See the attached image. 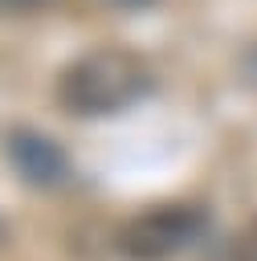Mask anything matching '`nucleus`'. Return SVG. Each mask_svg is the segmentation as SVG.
<instances>
[{
	"label": "nucleus",
	"instance_id": "obj_1",
	"mask_svg": "<svg viewBox=\"0 0 257 261\" xmlns=\"http://www.w3.org/2000/svg\"><path fill=\"white\" fill-rule=\"evenodd\" d=\"M151 90V69L135 49L98 45L78 53L53 82V98L73 118H102L135 106Z\"/></svg>",
	"mask_w": 257,
	"mask_h": 261
},
{
	"label": "nucleus",
	"instance_id": "obj_2",
	"mask_svg": "<svg viewBox=\"0 0 257 261\" xmlns=\"http://www.w3.org/2000/svg\"><path fill=\"white\" fill-rule=\"evenodd\" d=\"M208 228V208L204 204H155L131 216L118 228V253L126 261H171L188 245H196Z\"/></svg>",
	"mask_w": 257,
	"mask_h": 261
},
{
	"label": "nucleus",
	"instance_id": "obj_3",
	"mask_svg": "<svg viewBox=\"0 0 257 261\" xmlns=\"http://www.w3.org/2000/svg\"><path fill=\"white\" fill-rule=\"evenodd\" d=\"M4 155L12 171L33 188H57L69 175V155L57 139L41 135L37 126H12L4 135Z\"/></svg>",
	"mask_w": 257,
	"mask_h": 261
},
{
	"label": "nucleus",
	"instance_id": "obj_4",
	"mask_svg": "<svg viewBox=\"0 0 257 261\" xmlns=\"http://www.w3.org/2000/svg\"><path fill=\"white\" fill-rule=\"evenodd\" d=\"M49 0H0V12L8 16H24V12H41Z\"/></svg>",
	"mask_w": 257,
	"mask_h": 261
},
{
	"label": "nucleus",
	"instance_id": "obj_5",
	"mask_svg": "<svg viewBox=\"0 0 257 261\" xmlns=\"http://www.w3.org/2000/svg\"><path fill=\"white\" fill-rule=\"evenodd\" d=\"M237 261H257V220L245 228V237L237 245Z\"/></svg>",
	"mask_w": 257,
	"mask_h": 261
},
{
	"label": "nucleus",
	"instance_id": "obj_6",
	"mask_svg": "<svg viewBox=\"0 0 257 261\" xmlns=\"http://www.w3.org/2000/svg\"><path fill=\"white\" fill-rule=\"evenodd\" d=\"M90 4L114 8V12H135V8H147V4H155V0H90Z\"/></svg>",
	"mask_w": 257,
	"mask_h": 261
},
{
	"label": "nucleus",
	"instance_id": "obj_7",
	"mask_svg": "<svg viewBox=\"0 0 257 261\" xmlns=\"http://www.w3.org/2000/svg\"><path fill=\"white\" fill-rule=\"evenodd\" d=\"M241 73H245L249 86H257V41L245 49V57H241Z\"/></svg>",
	"mask_w": 257,
	"mask_h": 261
}]
</instances>
